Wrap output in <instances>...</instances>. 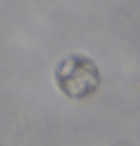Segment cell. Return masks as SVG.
<instances>
[{
  "label": "cell",
  "instance_id": "1",
  "mask_svg": "<svg viewBox=\"0 0 140 146\" xmlns=\"http://www.w3.org/2000/svg\"><path fill=\"white\" fill-rule=\"evenodd\" d=\"M55 80L69 98H83L96 91L100 76L93 61L80 54H71L57 65Z\"/></svg>",
  "mask_w": 140,
  "mask_h": 146
}]
</instances>
